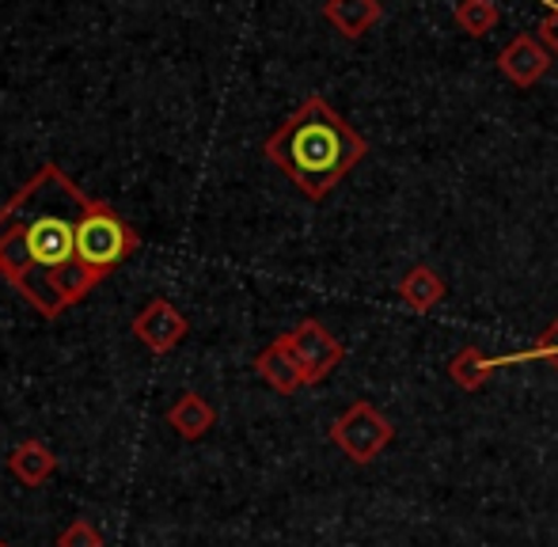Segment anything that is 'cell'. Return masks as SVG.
<instances>
[{"mask_svg": "<svg viewBox=\"0 0 558 547\" xmlns=\"http://www.w3.org/2000/svg\"><path fill=\"white\" fill-rule=\"evenodd\" d=\"M88 206L58 163H43L0 206V278L43 319L65 316L104 281L76 259V224Z\"/></svg>", "mask_w": 558, "mask_h": 547, "instance_id": "1", "label": "cell"}, {"mask_svg": "<svg viewBox=\"0 0 558 547\" xmlns=\"http://www.w3.org/2000/svg\"><path fill=\"white\" fill-rule=\"evenodd\" d=\"M263 156L304 198L324 202L368 156V141L324 96H308L263 141Z\"/></svg>", "mask_w": 558, "mask_h": 547, "instance_id": "2", "label": "cell"}, {"mask_svg": "<svg viewBox=\"0 0 558 547\" xmlns=\"http://www.w3.org/2000/svg\"><path fill=\"white\" fill-rule=\"evenodd\" d=\"M141 247V236L133 224L111 206V202H96L84 209L81 224H76V259L84 270L107 278L114 267H122L133 252Z\"/></svg>", "mask_w": 558, "mask_h": 547, "instance_id": "3", "label": "cell"}, {"mask_svg": "<svg viewBox=\"0 0 558 547\" xmlns=\"http://www.w3.org/2000/svg\"><path fill=\"white\" fill-rule=\"evenodd\" d=\"M327 437H331L335 449H342V457L350 464L365 467L396 441V426H391V418L380 408H373L368 400H357L331 422Z\"/></svg>", "mask_w": 558, "mask_h": 547, "instance_id": "4", "label": "cell"}, {"mask_svg": "<svg viewBox=\"0 0 558 547\" xmlns=\"http://www.w3.org/2000/svg\"><path fill=\"white\" fill-rule=\"evenodd\" d=\"M286 339V347L293 350L296 365H301L304 373V385H324L327 377L342 365L345 357V347L335 339L331 331H327L319 319H301V324L293 327L289 335H281Z\"/></svg>", "mask_w": 558, "mask_h": 547, "instance_id": "5", "label": "cell"}, {"mask_svg": "<svg viewBox=\"0 0 558 547\" xmlns=\"http://www.w3.org/2000/svg\"><path fill=\"white\" fill-rule=\"evenodd\" d=\"M186 335H191V319H186L168 296H153V301L133 316V339H137L148 354H171Z\"/></svg>", "mask_w": 558, "mask_h": 547, "instance_id": "6", "label": "cell"}, {"mask_svg": "<svg viewBox=\"0 0 558 547\" xmlns=\"http://www.w3.org/2000/svg\"><path fill=\"white\" fill-rule=\"evenodd\" d=\"M555 53L539 42V35H513L498 53V69L517 88H536L551 69Z\"/></svg>", "mask_w": 558, "mask_h": 547, "instance_id": "7", "label": "cell"}, {"mask_svg": "<svg viewBox=\"0 0 558 547\" xmlns=\"http://www.w3.org/2000/svg\"><path fill=\"white\" fill-rule=\"evenodd\" d=\"M255 373L281 396H293V392H301V388H308L304 385V373H301V365H296L293 350L286 347V339H274L270 347L258 350Z\"/></svg>", "mask_w": 558, "mask_h": 547, "instance_id": "8", "label": "cell"}, {"mask_svg": "<svg viewBox=\"0 0 558 547\" xmlns=\"http://www.w3.org/2000/svg\"><path fill=\"white\" fill-rule=\"evenodd\" d=\"M8 472L23 487H46L53 479V472H58V457H53V449L46 441L27 437V441H20L8 452Z\"/></svg>", "mask_w": 558, "mask_h": 547, "instance_id": "9", "label": "cell"}, {"mask_svg": "<svg viewBox=\"0 0 558 547\" xmlns=\"http://www.w3.org/2000/svg\"><path fill=\"white\" fill-rule=\"evenodd\" d=\"M168 426L175 429L183 441H202L209 429L217 426V411L206 396L198 392H183L175 403L168 408Z\"/></svg>", "mask_w": 558, "mask_h": 547, "instance_id": "10", "label": "cell"}, {"mask_svg": "<svg viewBox=\"0 0 558 547\" xmlns=\"http://www.w3.org/2000/svg\"><path fill=\"white\" fill-rule=\"evenodd\" d=\"M380 0H327L324 4V20L342 38H361L365 31H373L380 23Z\"/></svg>", "mask_w": 558, "mask_h": 547, "instance_id": "11", "label": "cell"}, {"mask_svg": "<svg viewBox=\"0 0 558 547\" xmlns=\"http://www.w3.org/2000/svg\"><path fill=\"white\" fill-rule=\"evenodd\" d=\"M399 296H403V304L411 312H434L437 304L448 296V285L434 267L418 263V267H411L403 274V281H399Z\"/></svg>", "mask_w": 558, "mask_h": 547, "instance_id": "12", "label": "cell"}, {"mask_svg": "<svg viewBox=\"0 0 558 547\" xmlns=\"http://www.w3.org/2000/svg\"><path fill=\"white\" fill-rule=\"evenodd\" d=\"M494 373H498V362L486 357L478 347H463L460 354L448 362V377H452V385L463 388V392H478Z\"/></svg>", "mask_w": 558, "mask_h": 547, "instance_id": "13", "label": "cell"}, {"mask_svg": "<svg viewBox=\"0 0 558 547\" xmlns=\"http://www.w3.org/2000/svg\"><path fill=\"white\" fill-rule=\"evenodd\" d=\"M452 20H456V27H460L463 35H471V38H486L494 27H498L501 8L494 4V0H456Z\"/></svg>", "mask_w": 558, "mask_h": 547, "instance_id": "14", "label": "cell"}, {"mask_svg": "<svg viewBox=\"0 0 558 547\" xmlns=\"http://www.w3.org/2000/svg\"><path fill=\"white\" fill-rule=\"evenodd\" d=\"M494 362H498V369H506V365H521V362H551L555 373H558V319L544 327V335L536 339V347L517 350V354H501V357H494Z\"/></svg>", "mask_w": 558, "mask_h": 547, "instance_id": "15", "label": "cell"}, {"mask_svg": "<svg viewBox=\"0 0 558 547\" xmlns=\"http://www.w3.org/2000/svg\"><path fill=\"white\" fill-rule=\"evenodd\" d=\"M58 547H104V533L88 518H76L58 533Z\"/></svg>", "mask_w": 558, "mask_h": 547, "instance_id": "16", "label": "cell"}, {"mask_svg": "<svg viewBox=\"0 0 558 547\" xmlns=\"http://www.w3.org/2000/svg\"><path fill=\"white\" fill-rule=\"evenodd\" d=\"M536 35H539V42L558 58V0H544V20H539Z\"/></svg>", "mask_w": 558, "mask_h": 547, "instance_id": "17", "label": "cell"}, {"mask_svg": "<svg viewBox=\"0 0 558 547\" xmlns=\"http://www.w3.org/2000/svg\"><path fill=\"white\" fill-rule=\"evenodd\" d=\"M0 547H12V544H4V540H0Z\"/></svg>", "mask_w": 558, "mask_h": 547, "instance_id": "18", "label": "cell"}]
</instances>
